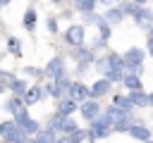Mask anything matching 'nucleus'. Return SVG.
<instances>
[{
	"label": "nucleus",
	"mask_w": 153,
	"mask_h": 143,
	"mask_svg": "<svg viewBox=\"0 0 153 143\" xmlns=\"http://www.w3.org/2000/svg\"><path fill=\"white\" fill-rule=\"evenodd\" d=\"M0 136L5 138V143H29V133L22 131L14 124V119H5L0 124Z\"/></svg>",
	"instance_id": "obj_1"
},
{
	"label": "nucleus",
	"mask_w": 153,
	"mask_h": 143,
	"mask_svg": "<svg viewBox=\"0 0 153 143\" xmlns=\"http://www.w3.org/2000/svg\"><path fill=\"white\" fill-rule=\"evenodd\" d=\"M14 124L22 129V131H26L29 136H36L41 129H38V122L36 119H31V114H29V110H24V112H19L17 117H14Z\"/></svg>",
	"instance_id": "obj_2"
},
{
	"label": "nucleus",
	"mask_w": 153,
	"mask_h": 143,
	"mask_svg": "<svg viewBox=\"0 0 153 143\" xmlns=\"http://www.w3.org/2000/svg\"><path fill=\"white\" fill-rule=\"evenodd\" d=\"M122 60H124V67L131 69V74H136L139 67H141V62H143V50H141V48H129V50L122 55Z\"/></svg>",
	"instance_id": "obj_3"
},
{
	"label": "nucleus",
	"mask_w": 153,
	"mask_h": 143,
	"mask_svg": "<svg viewBox=\"0 0 153 143\" xmlns=\"http://www.w3.org/2000/svg\"><path fill=\"white\" fill-rule=\"evenodd\" d=\"M43 74H45V76H50L53 81H57V79H65V76H67V69H65V60H62V57H53V60L45 64Z\"/></svg>",
	"instance_id": "obj_4"
},
{
	"label": "nucleus",
	"mask_w": 153,
	"mask_h": 143,
	"mask_svg": "<svg viewBox=\"0 0 153 143\" xmlns=\"http://www.w3.org/2000/svg\"><path fill=\"white\" fill-rule=\"evenodd\" d=\"M67 98H72L74 102H86V100H91V88L81 81H72V88H69Z\"/></svg>",
	"instance_id": "obj_5"
},
{
	"label": "nucleus",
	"mask_w": 153,
	"mask_h": 143,
	"mask_svg": "<svg viewBox=\"0 0 153 143\" xmlns=\"http://www.w3.org/2000/svg\"><path fill=\"white\" fill-rule=\"evenodd\" d=\"M65 41H67L69 45H74V48H81V45H84V26H79V24L69 26V29L65 31Z\"/></svg>",
	"instance_id": "obj_6"
},
{
	"label": "nucleus",
	"mask_w": 153,
	"mask_h": 143,
	"mask_svg": "<svg viewBox=\"0 0 153 143\" xmlns=\"http://www.w3.org/2000/svg\"><path fill=\"white\" fill-rule=\"evenodd\" d=\"M79 112H81V117H84V119H91V122H93V119L100 114V105H98V100H93V98H91V100H86V102H81V105H79Z\"/></svg>",
	"instance_id": "obj_7"
},
{
	"label": "nucleus",
	"mask_w": 153,
	"mask_h": 143,
	"mask_svg": "<svg viewBox=\"0 0 153 143\" xmlns=\"http://www.w3.org/2000/svg\"><path fill=\"white\" fill-rule=\"evenodd\" d=\"M110 93V81L108 79H98L93 86H91V98L93 100H98V98H103V95H108Z\"/></svg>",
	"instance_id": "obj_8"
},
{
	"label": "nucleus",
	"mask_w": 153,
	"mask_h": 143,
	"mask_svg": "<svg viewBox=\"0 0 153 143\" xmlns=\"http://www.w3.org/2000/svg\"><path fill=\"white\" fill-rule=\"evenodd\" d=\"M131 17H134V21H136L139 26L153 24V10H148V7H136V12H134Z\"/></svg>",
	"instance_id": "obj_9"
},
{
	"label": "nucleus",
	"mask_w": 153,
	"mask_h": 143,
	"mask_svg": "<svg viewBox=\"0 0 153 143\" xmlns=\"http://www.w3.org/2000/svg\"><path fill=\"white\" fill-rule=\"evenodd\" d=\"M74 60H79L81 64H91V62L96 60V55H93V50H91V48L81 45V48H76V50H74Z\"/></svg>",
	"instance_id": "obj_10"
},
{
	"label": "nucleus",
	"mask_w": 153,
	"mask_h": 143,
	"mask_svg": "<svg viewBox=\"0 0 153 143\" xmlns=\"http://www.w3.org/2000/svg\"><path fill=\"white\" fill-rule=\"evenodd\" d=\"M43 95H45V93H43V88H41V86H31V88L24 93V98H22V100H24V105H33V102H38Z\"/></svg>",
	"instance_id": "obj_11"
},
{
	"label": "nucleus",
	"mask_w": 153,
	"mask_h": 143,
	"mask_svg": "<svg viewBox=\"0 0 153 143\" xmlns=\"http://www.w3.org/2000/svg\"><path fill=\"white\" fill-rule=\"evenodd\" d=\"M110 136V126H103V124H96L91 122V129H88V138L96 141V138H108Z\"/></svg>",
	"instance_id": "obj_12"
},
{
	"label": "nucleus",
	"mask_w": 153,
	"mask_h": 143,
	"mask_svg": "<svg viewBox=\"0 0 153 143\" xmlns=\"http://www.w3.org/2000/svg\"><path fill=\"white\" fill-rule=\"evenodd\" d=\"M7 88H10V91H12V93H14L17 98H24V93L29 91L26 81H24V79H17V76H14V79H12L10 83H7Z\"/></svg>",
	"instance_id": "obj_13"
},
{
	"label": "nucleus",
	"mask_w": 153,
	"mask_h": 143,
	"mask_svg": "<svg viewBox=\"0 0 153 143\" xmlns=\"http://www.w3.org/2000/svg\"><path fill=\"white\" fill-rule=\"evenodd\" d=\"M127 98H129L131 107H134V105H136V107H148V105H151V102H148V95H146L143 91H131Z\"/></svg>",
	"instance_id": "obj_14"
},
{
	"label": "nucleus",
	"mask_w": 153,
	"mask_h": 143,
	"mask_svg": "<svg viewBox=\"0 0 153 143\" xmlns=\"http://www.w3.org/2000/svg\"><path fill=\"white\" fill-rule=\"evenodd\" d=\"M5 110L10 112V114H19V112H24L26 110V105H24V100L22 98H10V100H5Z\"/></svg>",
	"instance_id": "obj_15"
},
{
	"label": "nucleus",
	"mask_w": 153,
	"mask_h": 143,
	"mask_svg": "<svg viewBox=\"0 0 153 143\" xmlns=\"http://www.w3.org/2000/svg\"><path fill=\"white\" fill-rule=\"evenodd\" d=\"M74 110H76V102H74L72 98H62V100L57 102V114H62V117H69Z\"/></svg>",
	"instance_id": "obj_16"
},
{
	"label": "nucleus",
	"mask_w": 153,
	"mask_h": 143,
	"mask_svg": "<svg viewBox=\"0 0 153 143\" xmlns=\"http://www.w3.org/2000/svg\"><path fill=\"white\" fill-rule=\"evenodd\" d=\"M129 136H131V138H136V141H143V143H146V141H151V131H148L146 126H141V124H134V126L129 129Z\"/></svg>",
	"instance_id": "obj_17"
},
{
	"label": "nucleus",
	"mask_w": 153,
	"mask_h": 143,
	"mask_svg": "<svg viewBox=\"0 0 153 143\" xmlns=\"http://www.w3.org/2000/svg\"><path fill=\"white\" fill-rule=\"evenodd\" d=\"M122 10L120 7H108L105 10V14H103V19H105V24H120L122 21Z\"/></svg>",
	"instance_id": "obj_18"
},
{
	"label": "nucleus",
	"mask_w": 153,
	"mask_h": 143,
	"mask_svg": "<svg viewBox=\"0 0 153 143\" xmlns=\"http://www.w3.org/2000/svg\"><path fill=\"white\" fill-rule=\"evenodd\" d=\"M31 143H57V133L43 129V131H38V133L31 138Z\"/></svg>",
	"instance_id": "obj_19"
},
{
	"label": "nucleus",
	"mask_w": 153,
	"mask_h": 143,
	"mask_svg": "<svg viewBox=\"0 0 153 143\" xmlns=\"http://www.w3.org/2000/svg\"><path fill=\"white\" fill-rule=\"evenodd\" d=\"M122 83L129 88V91H141V79H139V74H127L124 79H122Z\"/></svg>",
	"instance_id": "obj_20"
},
{
	"label": "nucleus",
	"mask_w": 153,
	"mask_h": 143,
	"mask_svg": "<svg viewBox=\"0 0 153 143\" xmlns=\"http://www.w3.org/2000/svg\"><path fill=\"white\" fill-rule=\"evenodd\" d=\"M22 24H24L26 31H33V29H36V10H33V7H29V10L24 12V21H22Z\"/></svg>",
	"instance_id": "obj_21"
},
{
	"label": "nucleus",
	"mask_w": 153,
	"mask_h": 143,
	"mask_svg": "<svg viewBox=\"0 0 153 143\" xmlns=\"http://www.w3.org/2000/svg\"><path fill=\"white\" fill-rule=\"evenodd\" d=\"M62 122H65V117L55 112V114H53V117L48 119V126H45V129H48V131H53V133H57V131L62 129Z\"/></svg>",
	"instance_id": "obj_22"
},
{
	"label": "nucleus",
	"mask_w": 153,
	"mask_h": 143,
	"mask_svg": "<svg viewBox=\"0 0 153 143\" xmlns=\"http://www.w3.org/2000/svg\"><path fill=\"white\" fill-rule=\"evenodd\" d=\"M93 7H96V0H76V2H74V10L81 12V14L93 12Z\"/></svg>",
	"instance_id": "obj_23"
},
{
	"label": "nucleus",
	"mask_w": 153,
	"mask_h": 143,
	"mask_svg": "<svg viewBox=\"0 0 153 143\" xmlns=\"http://www.w3.org/2000/svg\"><path fill=\"white\" fill-rule=\"evenodd\" d=\"M112 107L129 112V110H131V102H129V98H124V95H115V98H112Z\"/></svg>",
	"instance_id": "obj_24"
},
{
	"label": "nucleus",
	"mask_w": 153,
	"mask_h": 143,
	"mask_svg": "<svg viewBox=\"0 0 153 143\" xmlns=\"http://www.w3.org/2000/svg\"><path fill=\"white\" fill-rule=\"evenodd\" d=\"M7 50L14 55V57H22V48H19V38H14V36H10L7 38Z\"/></svg>",
	"instance_id": "obj_25"
},
{
	"label": "nucleus",
	"mask_w": 153,
	"mask_h": 143,
	"mask_svg": "<svg viewBox=\"0 0 153 143\" xmlns=\"http://www.w3.org/2000/svg\"><path fill=\"white\" fill-rule=\"evenodd\" d=\"M60 131H62V133H67V136H69V133H74V131H76V122H74L72 117H65V122H62V129H60Z\"/></svg>",
	"instance_id": "obj_26"
},
{
	"label": "nucleus",
	"mask_w": 153,
	"mask_h": 143,
	"mask_svg": "<svg viewBox=\"0 0 153 143\" xmlns=\"http://www.w3.org/2000/svg\"><path fill=\"white\" fill-rule=\"evenodd\" d=\"M103 79H108V81L112 83V81H122V79H124V74H122V72H117V69H108V72L103 74Z\"/></svg>",
	"instance_id": "obj_27"
},
{
	"label": "nucleus",
	"mask_w": 153,
	"mask_h": 143,
	"mask_svg": "<svg viewBox=\"0 0 153 143\" xmlns=\"http://www.w3.org/2000/svg\"><path fill=\"white\" fill-rule=\"evenodd\" d=\"M67 138H69V143H81L84 138H88V131H81V129H76V131H74V133H69Z\"/></svg>",
	"instance_id": "obj_28"
},
{
	"label": "nucleus",
	"mask_w": 153,
	"mask_h": 143,
	"mask_svg": "<svg viewBox=\"0 0 153 143\" xmlns=\"http://www.w3.org/2000/svg\"><path fill=\"white\" fill-rule=\"evenodd\" d=\"M24 74H26V76H36V79H38V76H43V69H38V67H24Z\"/></svg>",
	"instance_id": "obj_29"
},
{
	"label": "nucleus",
	"mask_w": 153,
	"mask_h": 143,
	"mask_svg": "<svg viewBox=\"0 0 153 143\" xmlns=\"http://www.w3.org/2000/svg\"><path fill=\"white\" fill-rule=\"evenodd\" d=\"M98 29H100V41L108 43V38H110V26H108V24H100Z\"/></svg>",
	"instance_id": "obj_30"
},
{
	"label": "nucleus",
	"mask_w": 153,
	"mask_h": 143,
	"mask_svg": "<svg viewBox=\"0 0 153 143\" xmlns=\"http://www.w3.org/2000/svg\"><path fill=\"white\" fill-rule=\"evenodd\" d=\"M48 31H50V33H55V31H57V19H55V17H50V19H48Z\"/></svg>",
	"instance_id": "obj_31"
},
{
	"label": "nucleus",
	"mask_w": 153,
	"mask_h": 143,
	"mask_svg": "<svg viewBox=\"0 0 153 143\" xmlns=\"http://www.w3.org/2000/svg\"><path fill=\"white\" fill-rule=\"evenodd\" d=\"M100 2H103V5H108V7H110V5H115V2H120V0H100Z\"/></svg>",
	"instance_id": "obj_32"
},
{
	"label": "nucleus",
	"mask_w": 153,
	"mask_h": 143,
	"mask_svg": "<svg viewBox=\"0 0 153 143\" xmlns=\"http://www.w3.org/2000/svg\"><path fill=\"white\" fill-rule=\"evenodd\" d=\"M2 91H7V83H5L2 79H0V93H2Z\"/></svg>",
	"instance_id": "obj_33"
},
{
	"label": "nucleus",
	"mask_w": 153,
	"mask_h": 143,
	"mask_svg": "<svg viewBox=\"0 0 153 143\" xmlns=\"http://www.w3.org/2000/svg\"><path fill=\"white\" fill-rule=\"evenodd\" d=\"M134 5H139V7H143V2H148V0H131Z\"/></svg>",
	"instance_id": "obj_34"
},
{
	"label": "nucleus",
	"mask_w": 153,
	"mask_h": 143,
	"mask_svg": "<svg viewBox=\"0 0 153 143\" xmlns=\"http://www.w3.org/2000/svg\"><path fill=\"white\" fill-rule=\"evenodd\" d=\"M148 43H153V26H151V31H148Z\"/></svg>",
	"instance_id": "obj_35"
},
{
	"label": "nucleus",
	"mask_w": 153,
	"mask_h": 143,
	"mask_svg": "<svg viewBox=\"0 0 153 143\" xmlns=\"http://www.w3.org/2000/svg\"><path fill=\"white\" fill-rule=\"evenodd\" d=\"M7 2H10V0H0V7H5V5H7Z\"/></svg>",
	"instance_id": "obj_36"
},
{
	"label": "nucleus",
	"mask_w": 153,
	"mask_h": 143,
	"mask_svg": "<svg viewBox=\"0 0 153 143\" xmlns=\"http://www.w3.org/2000/svg\"><path fill=\"white\" fill-rule=\"evenodd\" d=\"M148 52H151V55H153V43H148Z\"/></svg>",
	"instance_id": "obj_37"
},
{
	"label": "nucleus",
	"mask_w": 153,
	"mask_h": 143,
	"mask_svg": "<svg viewBox=\"0 0 153 143\" xmlns=\"http://www.w3.org/2000/svg\"><path fill=\"white\" fill-rule=\"evenodd\" d=\"M148 102H151V105H153V93H151V95H148Z\"/></svg>",
	"instance_id": "obj_38"
},
{
	"label": "nucleus",
	"mask_w": 153,
	"mask_h": 143,
	"mask_svg": "<svg viewBox=\"0 0 153 143\" xmlns=\"http://www.w3.org/2000/svg\"><path fill=\"white\" fill-rule=\"evenodd\" d=\"M53 2H55V5H60V2H62V0H53Z\"/></svg>",
	"instance_id": "obj_39"
},
{
	"label": "nucleus",
	"mask_w": 153,
	"mask_h": 143,
	"mask_svg": "<svg viewBox=\"0 0 153 143\" xmlns=\"http://www.w3.org/2000/svg\"><path fill=\"white\" fill-rule=\"evenodd\" d=\"M146 143H153V141H146Z\"/></svg>",
	"instance_id": "obj_40"
}]
</instances>
